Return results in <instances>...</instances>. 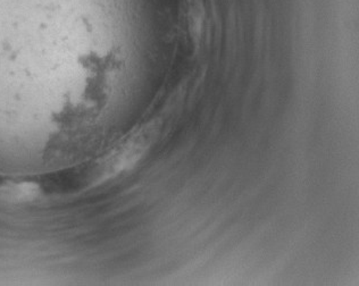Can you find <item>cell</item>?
<instances>
[{
	"mask_svg": "<svg viewBox=\"0 0 359 286\" xmlns=\"http://www.w3.org/2000/svg\"><path fill=\"white\" fill-rule=\"evenodd\" d=\"M144 137L146 135L138 132L130 137H126V140L116 146L106 161V174L109 176L115 175L135 165V161H138L147 148V139H144Z\"/></svg>",
	"mask_w": 359,
	"mask_h": 286,
	"instance_id": "cell-1",
	"label": "cell"
}]
</instances>
